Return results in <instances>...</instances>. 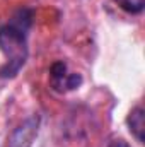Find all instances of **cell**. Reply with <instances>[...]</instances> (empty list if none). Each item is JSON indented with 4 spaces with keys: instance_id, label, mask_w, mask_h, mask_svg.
Returning <instances> with one entry per match:
<instances>
[{
    "instance_id": "obj_1",
    "label": "cell",
    "mask_w": 145,
    "mask_h": 147,
    "mask_svg": "<svg viewBox=\"0 0 145 147\" xmlns=\"http://www.w3.org/2000/svg\"><path fill=\"white\" fill-rule=\"evenodd\" d=\"M34 10L29 7L17 9L9 22L0 26V51L5 57V63L0 67L2 79H14L26 65L29 57L28 36L33 26Z\"/></svg>"
},
{
    "instance_id": "obj_2",
    "label": "cell",
    "mask_w": 145,
    "mask_h": 147,
    "mask_svg": "<svg viewBox=\"0 0 145 147\" xmlns=\"http://www.w3.org/2000/svg\"><path fill=\"white\" fill-rule=\"evenodd\" d=\"M39 127H41V116L38 113L31 115L9 134L7 147H33L39 134Z\"/></svg>"
},
{
    "instance_id": "obj_3",
    "label": "cell",
    "mask_w": 145,
    "mask_h": 147,
    "mask_svg": "<svg viewBox=\"0 0 145 147\" xmlns=\"http://www.w3.org/2000/svg\"><path fill=\"white\" fill-rule=\"evenodd\" d=\"M50 82L51 89L56 92H68L73 89H79L84 82L82 75L77 72H68V67L63 60L55 62L50 67Z\"/></svg>"
},
{
    "instance_id": "obj_4",
    "label": "cell",
    "mask_w": 145,
    "mask_h": 147,
    "mask_svg": "<svg viewBox=\"0 0 145 147\" xmlns=\"http://www.w3.org/2000/svg\"><path fill=\"white\" fill-rule=\"evenodd\" d=\"M126 125L130 134L137 139V142H145V111L142 106H135L126 116Z\"/></svg>"
},
{
    "instance_id": "obj_5",
    "label": "cell",
    "mask_w": 145,
    "mask_h": 147,
    "mask_svg": "<svg viewBox=\"0 0 145 147\" xmlns=\"http://www.w3.org/2000/svg\"><path fill=\"white\" fill-rule=\"evenodd\" d=\"M114 3L128 14H142L145 9V0H114Z\"/></svg>"
},
{
    "instance_id": "obj_6",
    "label": "cell",
    "mask_w": 145,
    "mask_h": 147,
    "mask_svg": "<svg viewBox=\"0 0 145 147\" xmlns=\"http://www.w3.org/2000/svg\"><path fill=\"white\" fill-rule=\"evenodd\" d=\"M108 147H132L126 140H123V139H114V140H111L109 142Z\"/></svg>"
}]
</instances>
